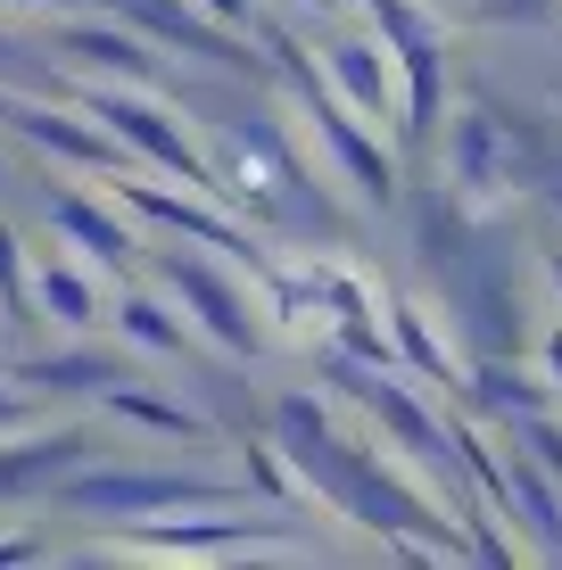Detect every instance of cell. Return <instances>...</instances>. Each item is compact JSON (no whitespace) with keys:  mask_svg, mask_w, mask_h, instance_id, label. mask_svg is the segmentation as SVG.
Returning <instances> with one entry per match:
<instances>
[{"mask_svg":"<svg viewBox=\"0 0 562 570\" xmlns=\"http://www.w3.org/2000/svg\"><path fill=\"white\" fill-rule=\"evenodd\" d=\"M132 207H149L158 224H183V232H199V240H224V224H216V215H199V207L166 199V190H141V183H132Z\"/></svg>","mask_w":562,"mask_h":570,"instance_id":"4fadbf2b","label":"cell"},{"mask_svg":"<svg viewBox=\"0 0 562 570\" xmlns=\"http://www.w3.org/2000/svg\"><path fill=\"white\" fill-rule=\"evenodd\" d=\"M100 108H108V125H116V132H132V141L158 157V166H174L183 183H199V157L183 149V132H166V125H158V108H141V100H100Z\"/></svg>","mask_w":562,"mask_h":570,"instance_id":"3957f363","label":"cell"},{"mask_svg":"<svg viewBox=\"0 0 562 570\" xmlns=\"http://www.w3.org/2000/svg\"><path fill=\"white\" fill-rule=\"evenodd\" d=\"M17 116V132H33V141H42V149H67V157H91V166H108V141H100V132H83V125H58V116H42V108H9Z\"/></svg>","mask_w":562,"mask_h":570,"instance_id":"ba28073f","label":"cell"},{"mask_svg":"<svg viewBox=\"0 0 562 570\" xmlns=\"http://www.w3.org/2000/svg\"><path fill=\"white\" fill-rule=\"evenodd\" d=\"M174 289H190V298L207 306V331H216L224 347H248V314H240V298H231L207 265H183V257H174Z\"/></svg>","mask_w":562,"mask_h":570,"instance_id":"277c9868","label":"cell"},{"mask_svg":"<svg viewBox=\"0 0 562 570\" xmlns=\"http://www.w3.org/2000/svg\"><path fill=\"white\" fill-rule=\"evenodd\" d=\"M26 306V282H17V240L0 232V314H17Z\"/></svg>","mask_w":562,"mask_h":570,"instance_id":"2e32d148","label":"cell"},{"mask_svg":"<svg viewBox=\"0 0 562 570\" xmlns=\"http://www.w3.org/2000/svg\"><path fill=\"white\" fill-rule=\"evenodd\" d=\"M315 9H332V0H315Z\"/></svg>","mask_w":562,"mask_h":570,"instance_id":"7402d4cb","label":"cell"},{"mask_svg":"<svg viewBox=\"0 0 562 570\" xmlns=\"http://www.w3.org/2000/svg\"><path fill=\"white\" fill-rule=\"evenodd\" d=\"M132 17H141V26H158L166 42H183V50H216V58H231V50H224V33H216V26H199L183 0H132Z\"/></svg>","mask_w":562,"mask_h":570,"instance_id":"52a82bcc","label":"cell"},{"mask_svg":"<svg viewBox=\"0 0 562 570\" xmlns=\"http://www.w3.org/2000/svg\"><path fill=\"white\" fill-rule=\"evenodd\" d=\"M530 446H538V463L562 471V430H554V422H530Z\"/></svg>","mask_w":562,"mask_h":570,"instance_id":"e0dca14e","label":"cell"},{"mask_svg":"<svg viewBox=\"0 0 562 570\" xmlns=\"http://www.w3.org/2000/svg\"><path fill=\"white\" fill-rule=\"evenodd\" d=\"M332 75L364 100V116H390V67L373 58V42H339L332 50Z\"/></svg>","mask_w":562,"mask_h":570,"instance_id":"8992f818","label":"cell"},{"mask_svg":"<svg viewBox=\"0 0 562 570\" xmlns=\"http://www.w3.org/2000/svg\"><path fill=\"white\" fill-rule=\"evenodd\" d=\"M26 381H42V389H91V381H108V364L100 356H58V364H33Z\"/></svg>","mask_w":562,"mask_h":570,"instance_id":"5bb4252c","label":"cell"},{"mask_svg":"<svg viewBox=\"0 0 562 570\" xmlns=\"http://www.w3.org/2000/svg\"><path fill=\"white\" fill-rule=\"evenodd\" d=\"M125 331H132V340H149V347H183V331H174L149 298H132V306H125Z\"/></svg>","mask_w":562,"mask_h":570,"instance_id":"9a60e30c","label":"cell"},{"mask_svg":"<svg viewBox=\"0 0 562 570\" xmlns=\"http://www.w3.org/2000/svg\"><path fill=\"white\" fill-rule=\"evenodd\" d=\"M455 183L463 190H496V183H505V166H496V125L480 108L455 125Z\"/></svg>","mask_w":562,"mask_h":570,"instance_id":"5b68a950","label":"cell"},{"mask_svg":"<svg viewBox=\"0 0 562 570\" xmlns=\"http://www.w3.org/2000/svg\"><path fill=\"white\" fill-rule=\"evenodd\" d=\"M397 340H405V356H414L422 372H438V381H455V356H447V347H438V340H431V323H422V314H414V306H405V314H397Z\"/></svg>","mask_w":562,"mask_h":570,"instance_id":"7c38bea8","label":"cell"},{"mask_svg":"<svg viewBox=\"0 0 562 570\" xmlns=\"http://www.w3.org/2000/svg\"><path fill=\"white\" fill-rule=\"evenodd\" d=\"M67 50H83L91 67H125V75H149V58H141V42H125V33H100V26L67 33Z\"/></svg>","mask_w":562,"mask_h":570,"instance_id":"30bf717a","label":"cell"},{"mask_svg":"<svg viewBox=\"0 0 562 570\" xmlns=\"http://www.w3.org/2000/svg\"><path fill=\"white\" fill-rule=\"evenodd\" d=\"M546 265H554V282H562V248H554V257H546Z\"/></svg>","mask_w":562,"mask_h":570,"instance_id":"44dd1931","label":"cell"},{"mask_svg":"<svg viewBox=\"0 0 562 570\" xmlns=\"http://www.w3.org/2000/svg\"><path fill=\"white\" fill-rule=\"evenodd\" d=\"M58 224H67L100 265H116V257L132 248V240H125V224H108V215H100V207H83V199H58Z\"/></svg>","mask_w":562,"mask_h":570,"instance_id":"9c48e42d","label":"cell"},{"mask_svg":"<svg viewBox=\"0 0 562 570\" xmlns=\"http://www.w3.org/2000/svg\"><path fill=\"white\" fill-rule=\"evenodd\" d=\"M42 306L58 314V323H91V289L75 282L67 265H42Z\"/></svg>","mask_w":562,"mask_h":570,"instance_id":"8fae6325","label":"cell"},{"mask_svg":"<svg viewBox=\"0 0 562 570\" xmlns=\"http://www.w3.org/2000/svg\"><path fill=\"white\" fill-rule=\"evenodd\" d=\"M546 364H554V372H562V331H554V340H546Z\"/></svg>","mask_w":562,"mask_h":570,"instance_id":"ac0fdd59","label":"cell"},{"mask_svg":"<svg viewBox=\"0 0 562 570\" xmlns=\"http://www.w3.org/2000/svg\"><path fill=\"white\" fill-rule=\"evenodd\" d=\"M207 9H224V17H240V9H248V0H207Z\"/></svg>","mask_w":562,"mask_h":570,"instance_id":"d6986e66","label":"cell"},{"mask_svg":"<svg viewBox=\"0 0 562 570\" xmlns=\"http://www.w3.org/2000/svg\"><path fill=\"white\" fill-rule=\"evenodd\" d=\"M75 463H83V439H75V430H50V439H33V446H17V455H0V497H33V488L67 480Z\"/></svg>","mask_w":562,"mask_h":570,"instance_id":"7a4b0ae2","label":"cell"},{"mask_svg":"<svg viewBox=\"0 0 562 570\" xmlns=\"http://www.w3.org/2000/svg\"><path fill=\"white\" fill-rule=\"evenodd\" d=\"M216 497L207 480H75L67 504H91V513H149V504H199Z\"/></svg>","mask_w":562,"mask_h":570,"instance_id":"6da1fadb","label":"cell"},{"mask_svg":"<svg viewBox=\"0 0 562 570\" xmlns=\"http://www.w3.org/2000/svg\"><path fill=\"white\" fill-rule=\"evenodd\" d=\"M9 414H17V397H9V389H0V422H9Z\"/></svg>","mask_w":562,"mask_h":570,"instance_id":"ffe728a7","label":"cell"}]
</instances>
